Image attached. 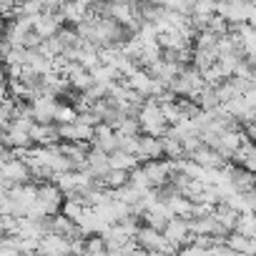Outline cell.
Instances as JSON below:
<instances>
[{
    "label": "cell",
    "mask_w": 256,
    "mask_h": 256,
    "mask_svg": "<svg viewBox=\"0 0 256 256\" xmlns=\"http://www.w3.org/2000/svg\"><path fill=\"white\" fill-rule=\"evenodd\" d=\"M141 128H144V134H151V136H166L168 131V118L164 113V106L156 100V98H146L141 113Z\"/></svg>",
    "instance_id": "cell-1"
},
{
    "label": "cell",
    "mask_w": 256,
    "mask_h": 256,
    "mask_svg": "<svg viewBox=\"0 0 256 256\" xmlns=\"http://www.w3.org/2000/svg\"><path fill=\"white\" fill-rule=\"evenodd\" d=\"M30 181H33V166L23 156L3 161V168H0V186H3V191H10L16 184H30Z\"/></svg>",
    "instance_id": "cell-2"
},
{
    "label": "cell",
    "mask_w": 256,
    "mask_h": 256,
    "mask_svg": "<svg viewBox=\"0 0 256 256\" xmlns=\"http://www.w3.org/2000/svg\"><path fill=\"white\" fill-rule=\"evenodd\" d=\"M164 234H166V238L181 251V246H186L191 238H194V231H191V221L186 218V216H174L171 221H168V226L164 228Z\"/></svg>",
    "instance_id": "cell-3"
},
{
    "label": "cell",
    "mask_w": 256,
    "mask_h": 256,
    "mask_svg": "<svg viewBox=\"0 0 256 256\" xmlns=\"http://www.w3.org/2000/svg\"><path fill=\"white\" fill-rule=\"evenodd\" d=\"M38 254H43V256H66V254H73V241L68 236H63V234L50 231V234H46L40 238V251Z\"/></svg>",
    "instance_id": "cell-4"
},
{
    "label": "cell",
    "mask_w": 256,
    "mask_h": 256,
    "mask_svg": "<svg viewBox=\"0 0 256 256\" xmlns=\"http://www.w3.org/2000/svg\"><path fill=\"white\" fill-rule=\"evenodd\" d=\"M164 136H151V134H141V146H138V158L144 161H154V158H164Z\"/></svg>",
    "instance_id": "cell-5"
},
{
    "label": "cell",
    "mask_w": 256,
    "mask_h": 256,
    "mask_svg": "<svg viewBox=\"0 0 256 256\" xmlns=\"http://www.w3.org/2000/svg\"><path fill=\"white\" fill-rule=\"evenodd\" d=\"M30 136H33L36 146H50V144H58V141H60V134H58V120H53V123L36 120Z\"/></svg>",
    "instance_id": "cell-6"
},
{
    "label": "cell",
    "mask_w": 256,
    "mask_h": 256,
    "mask_svg": "<svg viewBox=\"0 0 256 256\" xmlns=\"http://www.w3.org/2000/svg\"><path fill=\"white\" fill-rule=\"evenodd\" d=\"M126 80V86H131L134 90H138L141 96H151V88H154V76L146 70V68H136L131 76H126L123 78Z\"/></svg>",
    "instance_id": "cell-7"
},
{
    "label": "cell",
    "mask_w": 256,
    "mask_h": 256,
    "mask_svg": "<svg viewBox=\"0 0 256 256\" xmlns=\"http://www.w3.org/2000/svg\"><path fill=\"white\" fill-rule=\"evenodd\" d=\"M141 164V158L136 154H128V151H113L110 154V168H126V171H134Z\"/></svg>",
    "instance_id": "cell-8"
},
{
    "label": "cell",
    "mask_w": 256,
    "mask_h": 256,
    "mask_svg": "<svg viewBox=\"0 0 256 256\" xmlns=\"http://www.w3.org/2000/svg\"><path fill=\"white\" fill-rule=\"evenodd\" d=\"M128 181H131V171H126V168H110L106 176H103V184L108 186V188H120V186H126Z\"/></svg>",
    "instance_id": "cell-9"
},
{
    "label": "cell",
    "mask_w": 256,
    "mask_h": 256,
    "mask_svg": "<svg viewBox=\"0 0 256 256\" xmlns=\"http://www.w3.org/2000/svg\"><path fill=\"white\" fill-rule=\"evenodd\" d=\"M86 254L90 256H100V254H108V241L103 234H90L86 238Z\"/></svg>",
    "instance_id": "cell-10"
},
{
    "label": "cell",
    "mask_w": 256,
    "mask_h": 256,
    "mask_svg": "<svg viewBox=\"0 0 256 256\" xmlns=\"http://www.w3.org/2000/svg\"><path fill=\"white\" fill-rule=\"evenodd\" d=\"M218 33L216 30H211V28H204V30H198L196 33V38H194V48H216L218 46Z\"/></svg>",
    "instance_id": "cell-11"
},
{
    "label": "cell",
    "mask_w": 256,
    "mask_h": 256,
    "mask_svg": "<svg viewBox=\"0 0 256 256\" xmlns=\"http://www.w3.org/2000/svg\"><path fill=\"white\" fill-rule=\"evenodd\" d=\"M58 134H60V141H78V126H76V120L73 123H58Z\"/></svg>",
    "instance_id": "cell-12"
},
{
    "label": "cell",
    "mask_w": 256,
    "mask_h": 256,
    "mask_svg": "<svg viewBox=\"0 0 256 256\" xmlns=\"http://www.w3.org/2000/svg\"><path fill=\"white\" fill-rule=\"evenodd\" d=\"M248 23H251V26L256 28V3L251 6V13H248Z\"/></svg>",
    "instance_id": "cell-13"
}]
</instances>
